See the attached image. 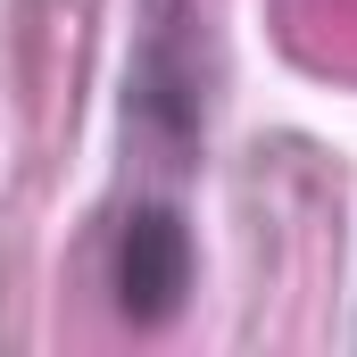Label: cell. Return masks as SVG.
Wrapping results in <instances>:
<instances>
[{
    "label": "cell",
    "mask_w": 357,
    "mask_h": 357,
    "mask_svg": "<svg viewBox=\"0 0 357 357\" xmlns=\"http://www.w3.org/2000/svg\"><path fill=\"white\" fill-rule=\"evenodd\" d=\"M191 282H199V250H191V225H183L175 191H133V208L108 225V299L133 333H167L183 307H191Z\"/></svg>",
    "instance_id": "6da1fadb"
}]
</instances>
